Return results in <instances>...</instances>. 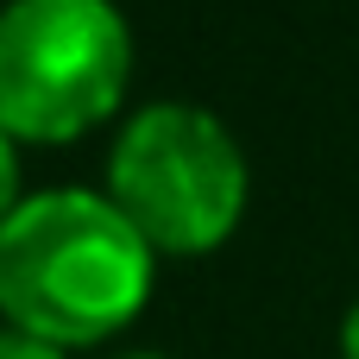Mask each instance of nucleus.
I'll use <instances>...</instances> for the list:
<instances>
[{
  "mask_svg": "<svg viewBox=\"0 0 359 359\" xmlns=\"http://www.w3.org/2000/svg\"><path fill=\"white\" fill-rule=\"evenodd\" d=\"M151 240L107 196H25L0 227V316L50 347L114 341L151 297Z\"/></svg>",
  "mask_w": 359,
  "mask_h": 359,
  "instance_id": "f257e3e1",
  "label": "nucleus"
},
{
  "mask_svg": "<svg viewBox=\"0 0 359 359\" xmlns=\"http://www.w3.org/2000/svg\"><path fill=\"white\" fill-rule=\"evenodd\" d=\"M133 76V32L114 0L0 6V133L63 145L95 133Z\"/></svg>",
  "mask_w": 359,
  "mask_h": 359,
  "instance_id": "f03ea898",
  "label": "nucleus"
},
{
  "mask_svg": "<svg viewBox=\"0 0 359 359\" xmlns=\"http://www.w3.org/2000/svg\"><path fill=\"white\" fill-rule=\"evenodd\" d=\"M107 202L151 240V252H215L246 215V151L215 114L151 101L114 139Z\"/></svg>",
  "mask_w": 359,
  "mask_h": 359,
  "instance_id": "7ed1b4c3",
  "label": "nucleus"
},
{
  "mask_svg": "<svg viewBox=\"0 0 359 359\" xmlns=\"http://www.w3.org/2000/svg\"><path fill=\"white\" fill-rule=\"evenodd\" d=\"M19 202H25L19 196V151H13V133H0V227H6V215Z\"/></svg>",
  "mask_w": 359,
  "mask_h": 359,
  "instance_id": "20e7f679",
  "label": "nucleus"
},
{
  "mask_svg": "<svg viewBox=\"0 0 359 359\" xmlns=\"http://www.w3.org/2000/svg\"><path fill=\"white\" fill-rule=\"evenodd\" d=\"M0 359H69V353L38 341V334H25V328H0Z\"/></svg>",
  "mask_w": 359,
  "mask_h": 359,
  "instance_id": "39448f33",
  "label": "nucleus"
},
{
  "mask_svg": "<svg viewBox=\"0 0 359 359\" xmlns=\"http://www.w3.org/2000/svg\"><path fill=\"white\" fill-rule=\"evenodd\" d=\"M341 359H359V303L347 309V322H341Z\"/></svg>",
  "mask_w": 359,
  "mask_h": 359,
  "instance_id": "423d86ee",
  "label": "nucleus"
},
{
  "mask_svg": "<svg viewBox=\"0 0 359 359\" xmlns=\"http://www.w3.org/2000/svg\"><path fill=\"white\" fill-rule=\"evenodd\" d=\"M133 359H158V353H133Z\"/></svg>",
  "mask_w": 359,
  "mask_h": 359,
  "instance_id": "0eeeda50",
  "label": "nucleus"
}]
</instances>
